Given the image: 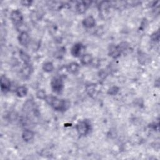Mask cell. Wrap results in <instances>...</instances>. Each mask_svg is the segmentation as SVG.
I'll list each match as a JSON object with an SVG mask.
<instances>
[{
	"label": "cell",
	"instance_id": "cell-1",
	"mask_svg": "<svg viewBox=\"0 0 160 160\" xmlns=\"http://www.w3.org/2000/svg\"><path fill=\"white\" fill-rule=\"evenodd\" d=\"M44 100L49 105L57 111H65L70 106V102L69 101L66 99H60L52 95H47Z\"/></svg>",
	"mask_w": 160,
	"mask_h": 160
},
{
	"label": "cell",
	"instance_id": "cell-2",
	"mask_svg": "<svg viewBox=\"0 0 160 160\" xmlns=\"http://www.w3.org/2000/svg\"><path fill=\"white\" fill-rule=\"evenodd\" d=\"M52 91L57 94L61 93L64 88L63 79L61 76H56L53 77L50 82Z\"/></svg>",
	"mask_w": 160,
	"mask_h": 160
},
{
	"label": "cell",
	"instance_id": "cell-3",
	"mask_svg": "<svg viewBox=\"0 0 160 160\" xmlns=\"http://www.w3.org/2000/svg\"><path fill=\"white\" fill-rule=\"evenodd\" d=\"M76 129L80 136H85L90 132L91 124L87 120L80 121L76 124Z\"/></svg>",
	"mask_w": 160,
	"mask_h": 160
},
{
	"label": "cell",
	"instance_id": "cell-4",
	"mask_svg": "<svg viewBox=\"0 0 160 160\" xmlns=\"http://www.w3.org/2000/svg\"><path fill=\"white\" fill-rule=\"evenodd\" d=\"M10 19L12 23L17 27H19L22 24L23 16L19 9L12 10L10 14Z\"/></svg>",
	"mask_w": 160,
	"mask_h": 160
},
{
	"label": "cell",
	"instance_id": "cell-5",
	"mask_svg": "<svg viewBox=\"0 0 160 160\" xmlns=\"http://www.w3.org/2000/svg\"><path fill=\"white\" fill-rule=\"evenodd\" d=\"M0 86L1 91L6 93L10 91L11 87V82L9 78L5 75H1L0 78Z\"/></svg>",
	"mask_w": 160,
	"mask_h": 160
},
{
	"label": "cell",
	"instance_id": "cell-6",
	"mask_svg": "<svg viewBox=\"0 0 160 160\" xmlns=\"http://www.w3.org/2000/svg\"><path fill=\"white\" fill-rule=\"evenodd\" d=\"M18 39L19 43L24 47H28L30 43V36L26 31L21 32L18 37Z\"/></svg>",
	"mask_w": 160,
	"mask_h": 160
},
{
	"label": "cell",
	"instance_id": "cell-7",
	"mask_svg": "<svg viewBox=\"0 0 160 160\" xmlns=\"http://www.w3.org/2000/svg\"><path fill=\"white\" fill-rule=\"evenodd\" d=\"M84 48V46L81 42L75 43L71 49V54L73 57L78 58L82 56V51Z\"/></svg>",
	"mask_w": 160,
	"mask_h": 160
},
{
	"label": "cell",
	"instance_id": "cell-8",
	"mask_svg": "<svg viewBox=\"0 0 160 160\" xmlns=\"http://www.w3.org/2000/svg\"><path fill=\"white\" fill-rule=\"evenodd\" d=\"M108 54L109 56L112 58L113 59H117L121 56V52L118 45L111 44L109 46Z\"/></svg>",
	"mask_w": 160,
	"mask_h": 160
},
{
	"label": "cell",
	"instance_id": "cell-9",
	"mask_svg": "<svg viewBox=\"0 0 160 160\" xmlns=\"http://www.w3.org/2000/svg\"><path fill=\"white\" fill-rule=\"evenodd\" d=\"M91 1L78 2V3L76 5V11L79 14H83L86 12V9L89 8V6L91 5Z\"/></svg>",
	"mask_w": 160,
	"mask_h": 160
},
{
	"label": "cell",
	"instance_id": "cell-10",
	"mask_svg": "<svg viewBox=\"0 0 160 160\" xmlns=\"http://www.w3.org/2000/svg\"><path fill=\"white\" fill-rule=\"evenodd\" d=\"M82 24L86 28H92L96 25V20L93 16H89L82 20Z\"/></svg>",
	"mask_w": 160,
	"mask_h": 160
},
{
	"label": "cell",
	"instance_id": "cell-11",
	"mask_svg": "<svg viewBox=\"0 0 160 160\" xmlns=\"http://www.w3.org/2000/svg\"><path fill=\"white\" fill-rule=\"evenodd\" d=\"M66 71L71 74H76L79 70V65L76 62H71L67 64L66 67Z\"/></svg>",
	"mask_w": 160,
	"mask_h": 160
},
{
	"label": "cell",
	"instance_id": "cell-12",
	"mask_svg": "<svg viewBox=\"0 0 160 160\" xmlns=\"http://www.w3.org/2000/svg\"><path fill=\"white\" fill-rule=\"evenodd\" d=\"M34 132L30 129H25L22 133V139L27 142L31 141L34 138Z\"/></svg>",
	"mask_w": 160,
	"mask_h": 160
},
{
	"label": "cell",
	"instance_id": "cell-13",
	"mask_svg": "<svg viewBox=\"0 0 160 160\" xmlns=\"http://www.w3.org/2000/svg\"><path fill=\"white\" fill-rule=\"evenodd\" d=\"M32 71V66L29 64H24V66L22 68L21 73V75L24 78H28L31 75Z\"/></svg>",
	"mask_w": 160,
	"mask_h": 160
},
{
	"label": "cell",
	"instance_id": "cell-14",
	"mask_svg": "<svg viewBox=\"0 0 160 160\" xmlns=\"http://www.w3.org/2000/svg\"><path fill=\"white\" fill-rule=\"evenodd\" d=\"M93 58L90 54H83L81 58V63L84 66H88L92 63Z\"/></svg>",
	"mask_w": 160,
	"mask_h": 160
},
{
	"label": "cell",
	"instance_id": "cell-15",
	"mask_svg": "<svg viewBox=\"0 0 160 160\" xmlns=\"http://www.w3.org/2000/svg\"><path fill=\"white\" fill-rule=\"evenodd\" d=\"M15 92L17 96L23 98L26 96L28 92V89L26 86H19L15 89Z\"/></svg>",
	"mask_w": 160,
	"mask_h": 160
},
{
	"label": "cell",
	"instance_id": "cell-16",
	"mask_svg": "<svg viewBox=\"0 0 160 160\" xmlns=\"http://www.w3.org/2000/svg\"><path fill=\"white\" fill-rule=\"evenodd\" d=\"M19 54L20 59L24 62V64H29V62L31 61V57L28 53H27L26 51H24L22 49H20Z\"/></svg>",
	"mask_w": 160,
	"mask_h": 160
},
{
	"label": "cell",
	"instance_id": "cell-17",
	"mask_svg": "<svg viewBox=\"0 0 160 160\" xmlns=\"http://www.w3.org/2000/svg\"><path fill=\"white\" fill-rule=\"evenodd\" d=\"M96 86L95 84L93 83H90L85 86V91L86 93L91 97L93 96L96 92Z\"/></svg>",
	"mask_w": 160,
	"mask_h": 160
},
{
	"label": "cell",
	"instance_id": "cell-18",
	"mask_svg": "<svg viewBox=\"0 0 160 160\" xmlns=\"http://www.w3.org/2000/svg\"><path fill=\"white\" fill-rule=\"evenodd\" d=\"M54 68V64L51 61L46 62L42 65V69L46 72H52L53 71Z\"/></svg>",
	"mask_w": 160,
	"mask_h": 160
},
{
	"label": "cell",
	"instance_id": "cell-19",
	"mask_svg": "<svg viewBox=\"0 0 160 160\" xmlns=\"http://www.w3.org/2000/svg\"><path fill=\"white\" fill-rule=\"evenodd\" d=\"M119 88L117 86H113L110 87L108 89L107 93L111 96H115L119 92Z\"/></svg>",
	"mask_w": 160,
	"mask_h": 160
},
{
	"label": "cell",
	"instance_id": "cell-20",
	"mask_svg": "<svg viewBox=\"0 0 160 160\" xmlns=\"http://www.w3.org/2000/svg\"><path fill=\"white\" fill-rule=\"evenodd\" d=\"M36 98H38L39 99L44 100L47 96V94H46V91L44 89H40L36 91Z\"/></svg>",
	"mask_w": 160,
	"mask_h": 160
},
{
	"label": "cell",
	"instance_id": "cell-21",
	"mask_svg": "<svg viewBox=\"0 0 160 160\" xmlns=\"http://www.w3.org/2000/svg\"><path fill=\"white\" fill-rule=\"evenodd\" d=\"M138 60L139 63H141V64H144L148 62V61L149 60V58L148 55L146 54L145 53H141L139 55Z\"/></svg>",
	"mask_w": 160,
	"mask_h": 160
},
{
	"label": "cell",
	"instance_id": "cell-22",
	"mask_svg": "<svg viewBox=\"0 0 160 160\" xmlns=\"http://www.w3.org/2000/svg\"><path fill=\"white\" fill-rule=\"evenodd\" d=\"M64 48H61L59 49H58L56 51V52H55V55L54 56H56V58H61V57H62L64 54L65 51H64Z\"/></svg>",
	"mask_w": 160,
	"mask_h": 160
},
{
	"label": "cell",
	"instance_id": "cell-23",
	"mask_svg": "<svg viewBox=\"0 0 160 160\" xmlns=\"http://www.w3.org/2000/svg\"><path fill=\"white\" fill-rule=\"evenodd\" d=\"M151 39H152V41H158L159 39V31H156V32H154V33H152L151 36Z\"/></svg>",
	"mask_w": 160,
	"mask_h": 160
},
{
	"label": "cell",
	"instance_id": "cell-24",
	"mask_svg": "<svg viewBox=\"0 0 160 160\" xmlns=\"http://www.w3.org/2000/svg\"><path fill=\"white\" fill-rule=\"evenodd\" d=\"M18 114L16 112H14V111H12L11 112L9 115H8V118H9V119H10L11 121H14L16 120L17 118H18Z\"/></svg>",
	"mask_w": 160,
	"mask_h": 160
},
{
	"label": "cell",
	"instance_id": "cell-25",
	"mask_svg": "<svg viewBox=\"0 0 160 160\" xmlns=\"http://www.w3.org/2000/svg\"><path fill=\"white\" fill-rule=\"evenodd\" d=\"M20 2L24 6H29L31 5L32 1H29V0H23V1H21Z\"/></svg>",
	"mask_w": 160,
	"mask_h": 160
}]
</instances>
